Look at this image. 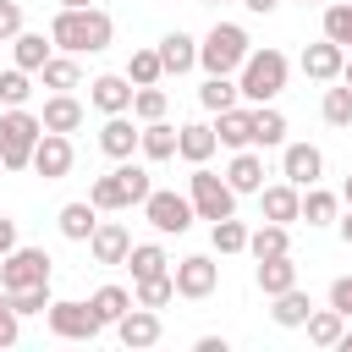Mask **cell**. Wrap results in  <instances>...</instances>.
<instances>
[{
  "label": "cell",
  "instance_id": "6da1fadb",
  "mask_svg": "<svg viewBox=\"0 0 352 352\" xmlns=\"http://www.w3.org/2000/svg\"><path fill=\"white\" fill-rule=\"evenodd\" d=\"M50 38H55V50H66V55H99V50H110L116 22H110V11H99V6H60L55 22H50Z\"/></svg>",
  "mask_w": 352,
  "mask_h": 352
},
{
  "label": "cell",
  "instance_id": "7a4b0ae2",
  "mask_svg": "<svg viewBox=\"0 0 352 352\" xmlns=\"http://www.w3.org/2000/svg\"><path fill=\"white\" fill-rule=\"evenodd\" d=\"M286 72H292V60L264 44V50H248V60H242V72H236V88H242L248 104H275V99L286 94Z\"/></svg>",
  "mask_w": 352,
  "mask_h": 352
},
{
  "label": "cell",
  "instance_id": "3957f363",
  "mask_svg": "<svg viewBox=\"0 0 352 352\" xmlns=\"http://www.w3.org/2000/svg\"><path fill=\"white\" fill-rule=\"evenodd\" d=\"M148 192H154L148 170H143V165H132V160H121L110 176H99V182L88 187V198H94V209H99V214H110V209H132V204H143Z\"/></svg>",
  "mask_w": 352,
  "mask_h": 352
},
{
  "label": "cell",
  "instance_id": "277c9868",
  "mask_svg": "<svg viewBox=\"0 0 352 352\" xmlns=\"http://www.w3.org/2000/svg\"><path fill=\"white\" fill-rule=\"evenodd\" d=\"M38 138H44V121H38L28 104H11V110L0 116V165H6V170H28Z\"/></svg>",
  "mask_w": 352,
  "mask_h": 352
},
{
  "label": "cell",
  "instance_id": "5b68a950",
  "mask_svg": "<svg viewBox=\"0 0 352 352\" xmlns=\"http://www.w3.org/2000/svg\"><path fill=\"white\" fill-rule=\"evenodd\" d=\"M248 33L236 28V22H214L209 33H204V44H198V66L209 72V77H231V72H242V60H248Z\"/></svg>",
  "mask_w": 352,
  "mask_h": 352
},
{
  "label": "cell",
  "instance_id": "8992f818",
  "mask_svg": "<svg viewBox=\"0 0 352 352\" xmlns=\"http://www.w3.org/2000/svg\"><path fill=\"white\" fill-rule=\"evenodd\" d=\"M187 198H192V209H198V220H226V214H236V187L226 182V176H214L209 165H192V176H187Z\"/></svg>",
  "mask_w": 352,
  "mask_h": 352
},
{
  "label": "cell",
  "instance_id": "52a82bcc",
  "mask_svg": "<svg viewBox=\"0 0 352 352\" xmlns=\"http://www.w3.org/2000/svg\"><path fill=\"white\" fill-rule=\"evenodd\" d=\"M44 319H50V330H55L60 341H94V336L104 330V319L94 314V302H77V297L50 302V308H44Z\"/></svg>",
  "mask_w": 352,
  "mask_h": 352
},
{
  "label": "cell",
  "instance_id": "ba28073f",
  "mask_svg": "<svg viewBox=\"0 0 352 352\" xmlns=\"http://www.w3.org/2000/svg\"><path fill=\"white\" fill-rule=\"evenodd\" d=\"M143 220L160 231V236H182L192 220H198V209H192V198H182V192H148L143 198Z\"/></svg>",
  "mask_w": 352,
  "mask_h": 352
},
{
  "label": "cell",
  "instance_id": "9c48e42d",
  "mask_svg": "<svg viewBox=\"0 0 352 352\" xmlns=\"http://www.w3.org/2000/svg\"><path fill=\"white\" fill-rule=\"evenodd\" d=\"M50 280V253L44 248H11L0 258V286L6 292H22V286H44Z\"/></svg>",
  "mask_w": 352,
  "mask_h": 352
},
{
  "label": "cell",
  "instance_id": "30bf717a",
  "mask_svg": "<svg viewBox=\"0 0 352 352\" xmlns=\"http://www.w3.org/2000/svg\"><path fill=\"white\" fill-rule=\"evenodd\" d=\"M170 275H176V297H187V302H204V297H214V286H220V264H214L209 253H187Z\"/></svg>",
  "mask_w": 352,
  "mask_h": 352
},
{
  "label": "cell",
  "instance_id": "8fae6325",
  "mask_svg": "<svg viewBox=\"0 0 352 352\" xmlns=\"http://www.w3.org/2000/svg\"><path fill=\"white\" fill-rule=\"evenodd\" d=\"M132 94H138V82H132L126 72H104V77H94V82H88V104H94V110H104V116L132 110Z\"/></svg>",
  "mask_w": 352,
  "mask_h": 352
},
{
  "label": "cell",
  "instance_id": "7c38bea8",
  "mask_svg": "<svg viewBox=\"0 0 352 352\" xmlns=\"http://www.w3.org/2000/svg\"><path fill=\"white\" fill-rule=\"evenodd\" d=\"M116 336H121V346H154L160 336H165V324H160V308H143V302H132L121 319H116Z\"/></svg>",
  "mask_w": 352,
  "mask_h": 352
},
{
  "label": "cell",
  "instance_id": "4fadbf2b",
  "mask_svg": "<svg viewBox=\"0 0 352 352\" xmlns=\"http://www.w3.org/2000/svg\"><path fill=\"white\" fill-rule=\"evenodd\" d=\"M72 138L66 132H44L38 138V148H33V170L44 176V182H60V176H72Z\"/></svg>",
  "mask_w": 352,
  "mask_h": 352
},
{
  "label": "cell",
  "instance_id": "5bb4252c",
  "mask_svg": "<svg viewBox=\"0 0 352 352\" xmlns=\"http://www.w3.org/2000/svg\"><path fill=\"white\" fill-rule=\"evenodd\" d=\"M280 176H286L292 187H314V182L324 176V154H319L314 143H286V154H280Z\"/></svg>",
  "mask_w": 352,
  "mask_h": 352
},
{
  "label": "cell",
  "instance_id": "9a60e30c",
  "mask_svg": "<svg viewBox=\"0 0 352 352\" xmlns=\"http://www.w3.org/2000/svg\"><path fill=\"white\" fill-rule=\"evenodd\" d=\"M88 253H94V264H126V253H132V231H126L121 220H99L94 236H88Z\"/></svg>",
  "mask_w": 352,
  "mask_h": 352
},
{
  "label": "cell",
  "instance_id": "2e32d148",
  "mask_svg": "<svg viewBox=\"0 0 352 352\" xmlns=\"http://www.w3.org/2000/svg\"><path fill=\"white\" fill-rule=\"evenodd\" d=\"M341 66H346V50L336 38H319L302 50V77H314V82H341Z\"/></svg>",
  "mask_w": 352,
  "mask_h": 352
},
{
  "label": "cell",
  "instance_id": "e0dca14e",
  "mask_svg": "<svg viewBox=\"0 0 352 352\" xmlns=\"http://www.w3.org/2000/svg\"><path fill=\"white\" fill-rule=\"evenodd\" d=\"M99 148H104L110 160H132V154L143 148V126H132L126 110H121V116H104V126H99Z\"/></svg>",
  "mask_w": 352,
  "mask_h": 352
},
{
  "label": "cell",
  "instance_id": "ac0fdd59",
  "mask_svg": "<svg viewBox=\"0 0 352 352\" xmlns=\"http://www.w3.org/2000/svg\"><path fill=\"white\" fill-rule=\"evenodd\" d=\"M258 214H264V220H280V226L302 220V187H292V182L258 187Z\"/></svg>",
  "mask_w": 352,
  "mask_h": 352
},
{
  "label": "cell",
  "instance_id": "d6986e66",
  "mask_svg": "<svg viewBox=\"0 0 352 352\" xmlns=\"http://www.w3.org/2000/svg\"><path fill=\"white\" fill-rule=\"evenodd\" d=\"M55 226H60V236H66V242H88V236H94V226H99V209H94V198H77V204H60V214H55Z\"/></svg>",
  "mask_w": 352,
  "mask_h": 352
},
{
  "label": "cell",
  "instance_id": "ffe728a7",
  "mask_svg": "<svg viewBox=\"0 0 352 352\" xmlns=\"http://www.w3.org/2000/svg\"><path fill=\"white\" fill-rule=\"evenodd\" d=\"M253 280H258V292H264V297H280V292H292V286H297V264H292V253H275V258H258V270H253Z\"/></svg>",
  "mask_w": 352,
  "mask_h": 352
},
{
  "label": "cell",
  "instance_id": "44dd1931",
  "mask_svg": "<svg viewBox=\"0 0 352 352\" xmlns=\"http://www.w3.org/2000/svg\"><path fill=\"white\" fill-rule=\"evenodd\" d=\"M38 121H44V132H66V138H72V132L82 126V104H77L72 94H50L44 110H38Z\"/></svg>",
  "mask_w": 352,
  "mask_h": 352
},
{
  "label": "cell",
  "instance_id": "7402d4cb",
  "mask_svg": "<svg viewBox=\"0 0 352 352\" xmlns=\"http://www.w3.org/2000/svg\"><path fill=\"white\" fill-rule=\"evenodd\" d=\"M160 60H165V72H176V77H182V72H192V66H198V38H192V33H182V28H176V33H165V38H160Z\"/></svg>",
  "mask_w": 352,
  "mask_h": 352
},
{
  "label": "cell",
  "instance_id": "603a6c76",
  "mask_svg": "<svg viewBox=\"0 0 352 352\" xmlns=\"http://www.w3.org/2000/svg\"><path fill=\"white\" fill-rule=\"evenodd\" d=\"M176 143H182V126H170L165 116L160 121H143V160H176Z\"/></svg>",
  "mask_w": 352,
  "mask_h": 352
},
{
  "label": "cell",
  "instance_id": "cb8c5ba5",
  "mask_svg": "<svg viewBox=\"0 0 352 352\" xmlns=\"http://www.w3.org/2000/svg\"><path fill=\"white\" fill-rule=\"evenodd\" d=\"M220 148V138H214V126H204V121H187L182 126V143H176V154L187 160V165H209V154Z\"/></svg>",
  "mask_w": 352,
  "mask_h": 352
},
{
  "label": "cell",
  "instance_id": "d4e9b609",
  "mask_svg": "<svg viewBox=\"0 0 352 352\" xmlns=\"http://www.w3.org/2000/svg\"><path fill=\"white\" fill-rule=\"evenodd\" d=\"M226 182L236 187V198H242V192H258V187H264V160H258L253 148H236L231 165H226Z\"/></svg>",
  "mask_w": 352,
  "mask_h": 352
},
{
  "label": "cell",
  "instance_id": "484cf974",
  "mask_svg": "<svg viewBox=\"0 0 352 352\" xmlns=\"http://www.w3.org/2000/svg\"><path fill=\"white\" fill-rule=\"evenodd\" d=\"M38 82H44L50 94H72V88H82V66H77V55H50L44 72H38Z\"/></svg>",
  "mask_w": 352,
  "mask_h": 352
},
{
  "label": "cell",
  "instance_id": "4316f807",
  "mask_svg": "<svg viewBox=\"0 0 352 352\" xmlns=\"http://www.w3.org/2000/svg\"><path fill=\"white\" fill-rule=\"evenodd\" d=\"M214 138H220L226 148H253V110H242V104L220 110V126H214Z\"/></svg>",
  "mask_w": 352,
  "mask_h": 352
},
{
  "label": "cell",
  "instance_id": "83f0119b",
  "mask_svg": "<svg viewBox=\"0 0 352 352\" xmlns=\"http://www.w3.org/2000/svg\"><path fill=\"white\" fill-rule=\"evenodd\" d=\"M11 55H16L22 72H44V60L55 55V38H44V33H16V38H11Z\"/></svg>",
  "mask_w": 352,
  "mask_h": 352
},
{
  "label": "cell",
  "instance_id": "f1b7e54d",
  "mask_svg": "<svg viewBox=\"0 0 352 352\" xmlns=\"http://www.w3.org/2000/svg\"><path fill=\"white\" fill-rule=\"evenodd\" d=\"M286 143V116L275 104H253V148H280Z\"/></svg>",
  "mask_w": 352,
  "mask_h": 352
},
{
  "label": "cell",
  "instance_id": "f546056e",
  "mask_svg": "<svg viewBox=\"0 0 352 352\" xmlns=\"http://www.w3.org/2000/svg\"><path fill=\"white\" fill-rule=\"evenodd\" d=\"M302 220H308V226H336V220H341V198L324 192L319 182L302 187Z\"/></svg>",
  "mask_w": 352,
  "mask_h": 352
},
{
  "label": "cell",
  "instance_id": "4dcf8cb0",
  "mask_svg": "<svg viewBox=\"0 0 352 352\" xmlns=\"http://www.w3.org/2000/svg\"><path fill=\"white\" fill-rule=\"evenodd\" d=\"M248 253L253 258H275V253H292V231L280 220H264L258 231H248Z\"/></svg>",
  "mask_w": 352,
  "mask_h": 352
},
{
  "label": "cell",
  "instance_id": "1f68e13d",
  "mask_svg": "<svg viewBox=\"0 0 352 352\" xmlns=\"http://www.w3.org/2000/svg\"><path fill=\"white\" fill-rule=\"evenodd\" d=\"M308 314H314V302H308V292H302V286L280 292V297H275V308H270V319H275L280 330H297V324H308Z\"/></svg>",
  "mask_w": 352,
  "mask_h": 352
},
{
  "label": "cell",
  "instance_id": "d6a6232c",
  "mask_svg": "<svg viewBox=\"0 0 352 352\" xmlns=\"http://www.w3.org/2000/svg\"><path fill=\"white\" fill-rule=\"evenodd\" d=\"M302 330H308V341H314V346H336V341L346 336V314H341V308H314Z\"/></svg>",
  "mask_w": 352,
  "mask_h": 352
},
{
  "label": "cell",
  "instance_id": "836d02e7",
  "mask_svg": "<svg viewBox=\"0 0 352 352\" xmlns=\"http://www.w3.org/2000/svg\"><path fill=\"white\" fill-rule=\"evenodd\" d=\"M126 270H132V280H148V275H165V270H170V258H165V248H160V242H132Z\"/></svg>",
  "mask_w": 352,
  "mask_h": 352
},
{
  "label": "cell",
  "instance_id": "e575fe53",
  "mask_svg": "<svg viewBox=\"0 0 352 352\" xmlns=\"http://www.w3.org/2000/svg\"><path fill=\"white\" fill-rule=\"evenodd\" d=\"M236 99H242V88H236L231 77H204V88H198V104H204V110H214V116H220V110H231Z\"/></svg>",
  "mask_w": 352,
  "mask_h": 352
},
{
  "label": "cell",
  "instance_id": "d590c367",
  "mask_svg": "<svg viewBox=\"0 0 352 352\" xmlns=\"http://www.w3.org/2000/svg\"><path fill=\"white\" fill-rule=\"evenodd\" d=\"M209 242H214V253H248V226L236 214H226L209 226Z\"/></svg>",
  "mask_w": 352,
  "mask_h": 352
},
{
  "label": "cell",
  "instance_id": "8d00e7d4",
  "mask_svg": "<svg viewBox=\"0 0 352 352\" xmlns=\"http://www.w3.org/2000/svg\"><path fill=\"white\" fill-rule=\"evenodd\" d=\"M132 297H138L143 308H165V302L176 297V275L165 270V275H148V280H132Z\"/></svg>",
  "mask_w": 352,
  "mask_h": 352
},
{
  "label": "cell",
  "instance_id": "74e56055",
  "mask_svg": "<svg viewBox=\"0 0 352 352\" xmlns=\"http://www.w3.org/2000/svg\"><path fill=\"white\" fill-rule=\"evenodd\" d=\"M88 302H94V314H99L104 324H116V319H121V314H126V308H132L138 297H132L126 286H99V292H94Z\"/></svg>",
  "mask_w": 352,
  "mask_h": 352
},
{
  "label": "cell",
  "instance_id": "f35d334b",
  "mask_svg": "<svg viewBox=\"0 0 352 352\" xmlns=\"http://www.w3.org/2000/svg\"><path fill=\"white\" fill-rule=\"evenodd\" d=\"M126 77H132L138 88L160 82V77H165V60H160V50H132V60H126Z\"/></svg>",
  "mask_w": 352,
  "mask_h": 352
},
{
  "label": "cell",
  "instance_id": "ab89813d",
  "mask_svg": "<svg viewBox=\"0 0 352 352\" xmlns=\"http://www.w3.org/2000/svg\"><path fill=\"white\" fill-rule=\"evenodd\" d=\"M28 99H33V72H22V66L0 72V104L11 110V104H28Z\"/></svg>",
  "mask_w": 352,
  "mask_h": 352
},
{
  "label": "cell",
  "instance_id": "60d3db41",
  "mask_svg": "<svg viewBox=\"0 0 352 352\" xmlns=\"http://www.w3.org/2000/svg\"><path fill=\"white\" fill-rule=\"evenodd\" d=\"M319 116H324L330 126H352V88H346V82L324 88V104H319Z\"/></svg>",
  "mask_w": 352,
  "mask_h": 352
},
{
  "label": "cell",
  "instance_id": "b9f144b4",
  "mask_svg": "<svg viewBox=\"0 0 352 352\" xmlns=\"http://www.w3.org/2000/svg\"><path fill=\"white\" fill-rule=\"evenodd\" d=\"M165 110H170V99H165V88H160V82H148V88H138V94H132V116H138V121H160Z\"/></svg>",
  "mask_w": 352,
  "mask_h": 352
},
{
  "label": "cell",
  "instance_id": "7bdbcfd3",
  "mask_svg": "<svg viewBox=\"0 0 352 352\" xmlns=\"http://www.w3.org/2000/svg\"><path fill=\"white\" fill-rule=\"evenodd\" d=\"M324 38H336L341 50L352 44V0H336V6H324Z\"/></svg>",
  "mask_w": 352,
  "mask_h": 352
},
{
  "label": "cell",
  "instance_id": "ee69618b",
  "mask_svg": "<svg viewBox=\"0 0 352 352\" xmlns=\"http://www.w3.org/2000/svg\"><path fill=\"white\" fill-rule=\"evenodd\" d=\"M50 302H55V297H50V280H44V286H22V292H11V308H16L22 319H28V314H44Z\"/></svg>",
  "mask_w": 352,
  "mask_h": 352
},
{
  "label": "cell",
  "instance_id": "f6af8a7d",
  "mask_svg": "<svg viewBox=\"0 0 352 352\" xmlns=\"http://www.w3.org/2000/svg\"><path fill=\"white\" fill-rule=\"evenodd\" d=\"M16 341H22V314L11 308V292L0 286V352H6V346H16Z\"/></svg>",
  "mask_w": 352,
  "mask_h": 352
},
{
  "label": "cell",
  "instance_id": "bcb514c9",
  "mask_svg": "<svg viewBox=\"0 0 352 352\" xmlns=\"http://www.w3.org/2000/svg\"><path fill=\"white\" fill-rule=\"evenodd\" d=\"M16 33H22V6L16 0H0V44L16 38Z\"/></svg>",
  "mask_w": 352,
  "mask_h": 352
},
{
  "label": "cell",
  "instance_id": "7dc6e473",
  "mask_svg": "<svg viewBox=\"0 0 352 352\" xmlns=\"http://www.w3.org/2000/svg\"><path fill=\"white\" fill-rule=\"evenodd\" d=\"M330 308H341V314L352 319V275H341V280H330Z\"/></svg>",
  "mask_w": 352,
  "mask_h": 352
},
{
  "label": "cell",
  "instance_id": "c3c4849f",
  "mask_svg": "<svg viewBox=\"0 0 352 352\" xmlns=\"http://www.w3.org/2000/svg\"><path fill=\"white\" fill-rule=\"evenodd\" d=\"M11 248H16V220H11V214H0V258H6Z\"/></svg>",
  "mask_w": 352,
  "mask_h": 352
},
{
  "label": "cell",
  "instance_id": "681fc988",
  "mask_svg": "<svg viewBox=\"0 0 352 352\" xmlns=\"http://www.w3.org/2000/svg\"><path fill=\"white\" fill-rule=\"evenodd\" d=\"M198 352H226V336H198Z\"/></svg>",
  "mask_w": 352,
  "mask_h": 352
},
{
  "label": "cell",
  "instance_id": "f907efd6",
  "mask_svg": "<svg viewBox=\"0 0 352 352\" xmlns=\"http://www.w3.org/2000/svg\"><path fill=\"white\" fill-rule=\"evenodd\" d=\"M336 231H341V242H346V248H352V204H346V214H341V220H336Z\"/></svg>",
  "mask_w": 352,
  "mask_h": 352
},
{
  "label": "cell",
  "instance_id": "816d5d0a",
  "mask_svg": "<svg viewBox=\"0 0 352 352\" xmlns=\"http://www.w3.org/2000/svg\"><path fill=\"white\" fill-rule=\"evenodd\" d=\"M242 6H248V11H258V16H270V11L280 6V0H242Z\"/></svg>",
  "mask_w": 352,
  "mask_h": 352
},
{
  "label": "cell",
  "instance_id": "f5cc1de1",
  "mask_svg": "<svg viewBox=\"0 0 352 352\" xmlns=\"http://www.w3.org/2000/svg\"><path fill=\"white\" fill-rule=\"evenodd\" d=\"M341 82H346V88H352V55H346V66H341Z\"/></svg>",
  "mask_w": 352,
  "mask_h": 352
},
{
  "label": "cell",
  "instance_id": "db71d44e",
  "mask_svg": "<svg viewBox=\"0 0 352 352\" xmlns=\"http://www.w3.org/2000/svg\"><path fill=\"white\" fill-rule=\"evenodd\" d=\"M336 346H341V352H352V330H346V336H341V341H336Z\"/></svg>",
  "mask_w": 352,
  "mask_h": 352
},
{
  "label": "cell",
  "instance_id": "11a10c76",
  "mask_svg": "<svg viewBox=\"0 0 352 352\" xmlns=\"http://www.w3.org/2000/svg\"><path fill=\"white\" fill-rule=\"evenodd\" d=\"M341 198H346V204H352V176H346V182H341Z\"/></svg>",
  "mask_w": 352,
  "mask_h": 352
},
{
  "label": "cell",
  "instance_id": "9f6ffc18",
  "mask_svg": "<svg viewBox=\"0 0 352 352\" xmlns=\"http://www.w3.org/2000/svg\"><path fill=\"white\" fill-rule=\"evenodd\" d=\"M55 6H94V0H55Z\"/></svg>",
  "mask_w": 352,
  "mask_h": 352
},
{
  "label": "cell",
  "instance_id": "6f0895ef",
  "mask_svg": "<svg viewBox=\"0 0 352 352\" xmlns=\"http://www.w3.org/2000/svg\"><path fill=\"white\" fill-rule=\"evenodd\" d=\"M204 6H226V0H204Z\"/></svg>",
  "mask_w": 352,
  "mask_h": 352
},
{
  "label": "cell",
  "instance_id": "680465c9",
  "mask_svg": "<svg viewBox=\"0 0 352 352\" xmlns=\"http://www.w3.org/2000/svg\"><path fill=\"white\" fill-rule=\"evenodd\" d=\"M302 6H319V0H302Z\"/></svg>",
  "mask_w": 352,
  "mask_h": 352
},
{
  "label": "cell",
  "instance_id": "91938a15",
  "mask_svg": "<svg viewBox=\"0 0 352 352\" xmlns=\"http://www.w3.org/2000/svg\"><path fill=\"white\" fill-rule=\"evenodd\" d=\"M0 170H6V165H0Z\"/></svg>",
  "mask_w": 352,
  "mask_h": 352
}]
</instances>
